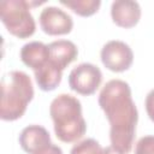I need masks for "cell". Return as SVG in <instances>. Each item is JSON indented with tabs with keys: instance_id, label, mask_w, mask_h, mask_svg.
<instances>
[{
	"instance_id": "6da1fadb",
	"label": "cell",
	"mask_w": 154,
	"mask_h": 154,
	"mask_svg": "<svg viewBox=\"0 0 154 154\" xmlns=\"http://www.w3.org/2000/svg\"><path fill=\"white\" fill-rule=\"evenodd\" d=\"M99 106L109 123L112 147L125 154L129 153L134 146L138 120L130 85L122 79L108 81L99 94Z\"/></svg>"
},
{
	"instance_id": "7a4b0ae2",
	"label": "cell",
	"mask_w": 154,
	"mask_h": 154,
	"mask_svg": "<svg viewBox=\"0 0 154 154\" xmlns=\"http://www.w3.org/2000/svg\"><path fill=\"white\" fill-rule=\"evenodd\" d=\"M49 114L59 141L72 143L84 136L87 123L82 114V105L77 97L70 94L58 95L51 102Z\"/></svg>"
},
{
	"instance_id": "3957f363",
	"label": "cell",
	"mask_w": 154,
	"mask_h": 154,
	"mask_svg": "<svg viewBox=\"0 0 154 154\" xmlns=\"http://www.w3.org/2000/svg\"><path fill=\"white\" fill-rule=\"evenodd\" d=\"M34 97L31 78L23 71H11L1 77L0 118L5 122L19 119Z\"/></svg>"
},
{
	"instance_id": "277c9868",
	"label": "cell",
	"mask_w": 154,
	"mask_h": 154,
	"mask_svg": "<svg viewBox=\"0 0 154 154\" xmlns=\"http://www.w3.org/2000/svg\"><path fill=\"white\" fill-rule=\"evenodd\" d=\"M40 4L25 0H4L0 2V19L11 35L18 38H28L36 30L30 7Z\"/></svg>"
},
{
	"instance_id": "5b68a950",
	"label": "cell",
	"mask_w": 154,
	"mask_h": 154,
	"mask_svg": "<svg viewBox=\"0 0 154 154\" xmlns=\"http://www.w3.org/2000/svg\"><path fill=\"white\" fill-rule=\"evenodd\" d=\"M101 82V70L90 63H82L69 73V87L77 94L84 96L93 95L99 89Z\"/></svg>"
},
{
	"instance_id": "8992f818",
	"label": "cell",
	"mask_w": 154,
	"mask_h": 154,
	"mask_svg": "<svg viewBox=\"0 0 154 154\" xmlns=\"http://www.w3.org/2000/svg\"><path fill=\"white\" fill-rule=\"evenodd\" d=\"M100 57L103 66L112 72H124L134 63V53L130 46L118 40H112L103 45Z\"/></svg>"
},
{
	"instance_id": "52a82bcc",
	"label": "cell",
	"mask_w": 154,
	"mask_h": 154,
	"mask_svg": "<svg viewBox=\"0 0 154 154\" xmlns=\"http://www.w3.org/2000/svg\"><path fill=\"white\" fill-rule=\"evenodd\" d=\"M38 22L42 31L51 36L70 34L73 28L71 16L55 6L45 7L40 13Z\"/></svg>"
},
{
	"instance_id": "ba28073f",
	"label": "cell",
	"mask_w": 154,
	"mask_h": 154,
	"mask_svg": "<svg viewBox=\"0 0 154 154\" xmlns=\"http://www.w3.org/2000/svg\"><path fill=\"white\" fill-rule=\"evenodd\" d=\"M22 149L28 154H41L51 144V135L41 125H29L24 128L18 137Z\"/></svg>"
},
{
	"instance_id": "9c48e42d",
	"label": "cell",
	"mask_w": 154,
	"mask_h": 154,
	"mask_svg": "<svg viewBox=\"0 0 154 154\" xmlns=\"http://www.w3.org/2000/svg\"><path fill=\"white\" fill-rule=\"evenodd\" d=\"M141 6L132 0H117L111 5V17L116 25L130 29L137 25L141 19Z\"/></svg>"
},
{
	"instance_id": "30bf717a",
	"label": "cell",
	"mask_w": 154,
	"mask_h": 154,
	"mask_svg": "<svg viewBox=\"0 0 154 154\" xmlns=\"http://www.w3.org/2000/svg\"><path fill=\"white\" fill-rule=\"evenodd\" d=\"M49 49V63L64 71L67 65L77 59L78 49L77 46L69 40H57L48 45Z\"/></svg>"
},
{
	"instance_id": "8fae6325",
	"label": "cell",
	"mask_w": 154,
	"mask_h": 154,
	"mask_svg": "<svg viewBox=\"0 0 154 154\" xmlns=\"http://www.w3.org/2000/svg\"><path fill=\"white\" fill-rule=\"evenodd\" d=\"M20 59L24 65L32 69L35 72L47 64L49 59L48 46L38 41L25 43L20 49Z\"/></svg>"
},
{
	"instance_id": "7c38bea8",
	"label": "cell",
	"mask_w": 154,
	"mask_h": 154,
	"mask_svg": "<svg viewBox=\"0 0 154 154\" xmlns=\"http://www.w3.org/2000/svg\"><path fill=\"white\" fill-rule=\"evenodd\" d=\"M34 75L37 85L42 91H52L60 84L63 71L55 67L54 65H52L48 59L47 64L40 70L35 71Z\"/></svg>"
},
{
	"instance_id": "4fadbf2b",
	"label": "cell",
	"mask_w": 154,
	"mask_h": 154,
	"mask_svg": "<svg viewBox=\"0 0 154 154\" xmlns=\"http://www.w3.org/2000/svg\"><path fill=\"white\" fill-rule=\"evenodd\" d=\"M60 4L67 8H70L73 13L81 16V17H90L95 14L100 6V0H72V1H64L61 0Z\"/></svg>"
},
{
	"instance_id": "5bb4252c",
	"label": "cell",
	"mask_w": 154,
	"mask_h": 154,
	"mask_svg": "<svg viewBox=\"0 0 154 154\" xmlns=\"http://www.w3.org/2000/svg\"><path fill=\"white\" fill-rule=\"evenodd\" d=\"M100 143L94 138H87L78 143H76L70 154H100L101 153Z\"/></svg>"
},
{
	"instance_id": "9a60e30c",
	"label": "cell",
	"mask_w": 154,
	"mask_h": 154,
	"mask_svg": "<svg viewBox=\"0 0 154 154\" xmlns=\"http://www.w3.org/2000/svg\"><path fill=\"white\" fill-rule=\"evenodd\" d=\"M135 154H154V136L141 137L135 146Z\"/></svg>"
},
{
	"instance_id": "2e32d148",
	"label": "cell",
	"mask_w": 154,
	"mask_h": 154,
	"mask_svg": "<svg viewBox=\"0 0 154 154\" xmlns=\"http://www.w3.org/2000/svg\"><path fill=\"white\" fill-rule=\"evenodd\" d=\"M144 106H146V111H147V114H148L149 119L154 123V89H152L147 94Z\"/></svg>"
},
{
	"instance_id": "e0dca14e",
	"label": "cell",
	"mask_w": 154,
	"mask_h": 154,
	"mask_svg": "<svg viewBox=\"0 0 154 154\" xmlns=\"http://www.w3.org/2000/svg\"><path fill=\"white\" fill-rule=\"evenodd\" d=\"M41 154H63V150H61V148L60 147H58V146H55V144H51L43 153H41Z\"/></svg>"
},
{
	"instance_id": "ac0fdd59",
	"label": "cell",
	"mask_w": 154,
	"mask_h": 154,
	"mask_svg": "<svg viewBox=\"0 0 154 154\" xmlns=\"http://www.w3.org/2000/svg\"><path fill=\"white\" fill-rule=\"evenodd\" d=\"M100 154H125V153L118 150L117 148H114V147H112V146H108V147L102 148Z\"/></svg>"
}]
</instances>
